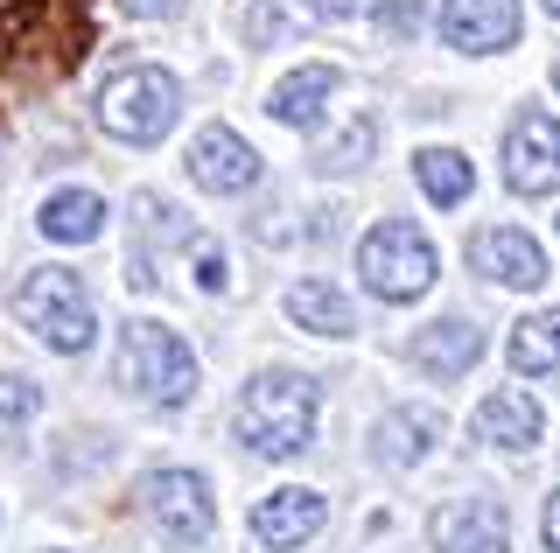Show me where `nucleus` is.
Masks as SVG:
<instances>
[{
	"label": "nucleus",
	"mask_w": 560,
	"mask_h": 553,
	"mask_svg": "<svg viewBox=\"0 0 560 553\" xmlns=\"http://www.w3.org/2000/svg\"><path fill=\"white\" fill-rule=\"evenodd\" d=\"M315 413H323V386L302 372H259L253 386L238 392V442L253 448L259 462H288L315 442Z\"/></svg>",
	"instance_id": "f257e3e1"
},
{
	"label": "nucleus",
	"mask_w": 560,
	"mask_h": 553,
	"mask_svg": "<svg viewBox=\"0 0 560 553\" xmlns=\"http://www.w3.org/2000/svg\"><path fill=\"white\" fill-rule=\"evenodd\" d=\"M119 392H133L140 407H183L197 392V357L168 322H127L119 330V357H113Z\"/></svg>",
	"instance_id": "f03ea898"
},
{
	"label": "nucleus",
	"mask_w": 560,
	"mask_h": 553,
	"mask_svg": "<svg viewBox=\"0 0 560 553\" xmlns=\"http://www.w3.org/2000/svg\"><path fill=\"white\" fill-rule=\"evenodd\" d=\"M14 316L63 357L92 351V337H98V308H92V295H84V281L70 267H28L22 287H14Z\"/></svg>",
	"instance_id": "7ed1b4c3"
},
{
	"label": "nucleus",
	"mask_w": 560,
	"mask_h": 553,
	"mask_svg": "<svg viewBox=\"0 0 560 553\" xmlns=\"http://www.w3.org/2000/svg\"><path fill=\"white\" fill-rule=\"evenodd\" d=\"M175 119H183V84L168 71H154V63H133V71H119L98 92V127L127 148H154Z\"/></svg>",
	"instance_id": "20e7f679"
},
{
	"label": "nucleus",
	"mask_w": 560,
	"mask_h": 553,
	"mask_svg": "<svg viewBox=\"0 0 560 553\" xmlns=\"http://www.w3.org/2000/svg\"><path fill=\"white\" fill-rule=\"evenodd\" d=\"M358 281L378 302H420L434 287V246L428 232H413L407 217H378L358 238Z\"/></svg>",
	"instance_id": "39448f33"
},
{
	"label": "nucleus",
	"mask_w": 560,
	"mask_h": 553,
	"mask_svg": "<svg viewBox=\"0 0 560 553\" xmlns=\"http://www.w3.org/2000/svg\"><path fill=\"white\" fill-rule=\"evenodd\" d=\"M140 511L162 526L168 546H203L210 526H218L210 483L197 470H148V476H140Z\"/></svg>",
	"instance_id": "423d86ee"
},
{
	"label": "nucleus",
	"mask_w": 560,
	"mask_h": 553,
	"mask_svg": "<svg viewBox=\"0 0 560 553\" xmlns=\"http://www.w3.org/2000/svg\"><path fill=\"white\" fill-rule=\"evenodd\" d=\"M504 183L518 197H547L560 189V119L553 113H518L504 133Z\"/></svg>",
	"instance_id": "0eeeda50"
},
{
	"label": "nucleus",
	"mask_w": 560,
	"mask_h": 553,
	"mask_svg": "<svg viewBox=\"0 0 560 553\" xmlns=\"http://www.w3.org/2000/svg\"><path fill=\"white\" fill-rule=\"evenodd\" d=\"M428 546L434 553H512V518L498 497H448L428 518Z\"/></svg>",
	"instance_id": "6e6552de"
},
{
	"label": "nucleus",
	"mask_w": 560,
	"mask_h": 553,
	"mask_svg": "<svg viewBox=\"0 0 560 553\" xmlns=\"http://www.w3.org/2000/svg\"><path fill=\"white\" fill-rule=\"evenodd\" d=\"M189 183L210 189V197H245L259 183V154L253 141H238L232 127H203L189 141Z\"/></svg>",
	"instance_id": "1a4fd4ad"
},
{
	"label": "nucleus",
	"mask_w": 560,
	"mask_h": 553,
	"mask_svg": "<svg viewBox=\"0 0 560 553\" xmlns=\"http://www.w3.org/2000/svg\"><path fill=\"white\" fill-rule=\"evenodd\" d=\"M323 518H329V497L308 491V483H288V491H273V497L253 505V540L273 546V553H294L323 532Z\"/></svg>",
	"instance_id": "9d476101"
},
{
	"label": "nucleus",
	"mask_w": 560,
	"mask_h": 553,
	"mask_svg": "<svg viewBox=\"0 0 560 553\" xmlns=\"http://www.w3.org/2000/svg\"><path fill=\"white\" fill-rule=\"evenodd\" d=\"M469 267L498 287H539L547 281V252H539V238L518 232V224H490V232L469 238Z\"/></svg>",
	"instance_id": "9b49d317"
},
{
	"label": "nucleus",
	"mask_w": 560,
	"mask_h": 553,
	"mask_svg": "<svg viewBox=\"0 0 560 553\" xmlns=\"http://www.w3.org/2000/svg\"><path fill=\"white\" fill-rule=\"evenodd\" d=\"M442 43L469 57H498L518 43V0H442Z\"/></svg>",
	"instance_id": "f8f14e48"
},
{
	"label": "nucleus",
	"mask_w": 560,
	"mask_h": 553,
	"mask_svg": "<svg viewBox=\"0 0 560 553\" xmlns=\"http://www.w3.org/2000/svg\"><path fill=\"white\" fill-rule=\"evenodd\" d=\"M483 357V330L469 316H442V322H428V330L413 337V372H428V378H469V365Z\"/></svg>",
	"instance_id": "ddd939ff"
},
{
	"label": "nucleus",
	"mask_w": 560,
	"mask_h": 553,
	"mask_svg": "<svg viewBox=\"0 0 560 553\" xmlns=\"http://www.w3.org/2000/svg\"><path fill=\"white\" fill-rule=\"evenodd\" d=\"M477 442L490 448H539V435H547V413H539V400L525 386H504V392H490V400L477 407Z\"/></svg>",
	"instance_id": "4468645a"
},
{
	"label": "nucleus",
	"mask_w": 560,
	"mask_h": 553,
	"mask_svg": "<svg viewBox=\"0 0 560 553\" xmlns=\"http://www.w3.org/2000/svg\"><path fill=\"white\" fill-rule=\"evenodd\" d=\"M434 442H442V413L434 407H393L372 435V456L385 470H413V462H428Z\"/></svg>",
	"instance_id": "2eb2a0df"
},
{
	"label": "nucleus",
	"mask_w": 560,
	"mask_h": 553,
	"mask_svg": "<svg viewBox=\"0 0 560 553\" xmlns=\"http://www.w3.org/2000/svg\"><path fill=\"white\" fill-rule=\"evenodd\" d=\"M337 63H302V71H294V78H280L273 84V98H267V113L280 119V127H315V119H323V98L329 92H337Z\"/></svg>",
	"instance_id": "dca6fc26"
},
{
	"label": "nucleus",
	"mask_w": 560,
	"mask_h": 553,
	"mask_svg": "<svg viewBox=\"0 0 560 553\" xmlns=\"http://www.w3.org/2000/svg\"><path fill=\"white\" fill-rule=\"evenodd\" d=\"M35 232H43L49 246H92V238L105 232V203L92 197V189H57V197L35 211Z\"/></svg>",
	"instance_id": "f3484780"
},
{
	"label": "nucleus",
	"mask_w": 560,
	"mask_h": 553,
	"mask_svg": "<svg viewBox=\"0 0 560 553\" xmlns=\"http://www.w3.org/2000/svg\"><path fill=\"white\" fill-rule=\"evenodd\" d=\"M288 316L302 322V330H315V337H350V330H358V308H350L329 281H302V287H288Z\"/></svg>",
	"instance_id": "a211bd4d"
},
{
	"label": "nucleus",
	"mask_w": 560,
	"mask_h": 553,
	"mask_svg": "<svg viewBox=\"0 0 560 553\" xmlns=\"http://www.w3.org/2000/svg\"><path fill=\"white\" fill-rule=\"evenodd\" d=\"M413 183L428 189V203H463L469 189H477V168H469V154H455V148H420L413 154Z\"/></svg>",
	"instance_id": "6ab92c4d"
},
{
	"label": "nucleus",
	"mask_w": 560,
	"mask_h": 553,
	"mask_svg": "<svg viewBox=\"0 0 560 553\" xmlns=\"http://www.w3.org/2000/svg\"><path fill=\"white\" fill-rule=\"evenodd\" d=\"M512 372H525V378L560 372V308H547V316H525L518 330H512Z\"/></svg>",
	"instance_id": "aec40b11"
},
{
	"label": "nucleus",
	"mask_w": 560,
	"mask_h": 553,
	"mask_svg": "<svg viewBox=\"0 0 560 553\" xmlns=\"http://www.w3.org/2000/svg\"><path fill=\"white\" fill-rule=\"evenodd\" d=\"M372 148H378V119H350L337 141L315 154V168H323V176H350V168L372 162Z\"/></svg>",
	"instance_id": "412c9836"
},
{
	"label": "nucleus",
	"mask_w": 560,
	"mask_h": 553,
	"mask_svg": "<svg viewBox=\"0 0 560 553\" xmlns=\"http://www.w3.org/2000/svg\"><path fill=\"white\" fill-rule=\"evenodd\" d=\"M35 407H43L35 378H22V372H0V421H28Z\"/></svg>",
	"instance_id": "4be33fe9"
},
{
	"label": "nucleus",
	"mask_w": 560,
	"mask_h": 553,
	"mask_svg": "<svg viewBox=\"0 0 560 553\" xmlns=\"http://www.w3.org/2000/svg\"><path fill=\"white\" fill-rule=\"evenodd\" d=\"M197 287L203 295H224V287H232V267H224L218 246H197Z\"/></svg>",
	"instance_id": "5701e85b"
},
{
	"label": "nucleus",
	"mask_w": 560,
	"mask_h": 553,
	"mask_svg": "<svg viewBox=\"0 0 560 553\" xmlns=\"http://www.w3.org/2000/svg\"><path fill=\"white\" fill-rule=\"evenodd\" d=\"M294 8H302L308 22H343V14H358L364 0H294Z\"/></svg>",
	"instance_id": "b1692460"
},
{
	"label": "nucleus",
	"mask_w": 560,
	"mask_h": 553,
	"mask_svg": "<svg viewBox=\"0 0 560 553\" xmlns=\"http://www.w3.org/2000/svg\"><path fill=\"white\" fill-rule=\"evenodd\" d=\"M119 8H127L133 22H168V14H183V0H119Z\"/></svg>",
	"instance_id": "393cba45"
},
{
	"label": "nucleus",
	"mask_w": 560,
	"mask_h": 553,
	"mask_svg": "<svg viewBox=\"0 0 560 553\" xmlns=\"http://www.w3.org/2000/svg\"><path fill=\"white\" fill-rule=\"evenodd\" d=\"M539 532H547V546L560 553V491L547 497V518H539Z\"/></svg>",
	"instance_id": "a878e982"
},
{
	"label": "nucleus",
	"mask_w": 560,
	"mask_h": 553,
	"mask_svg": "<svg viewBox=\"0 0 560 553\" xmlns=\"http://www.w3.org/2000/svg\"><path fill=\"white\" fill-rule=\"evenodd\" d=\"M547 14H560V0H547Z\"/></svg>",
	"instance_id": "bb28decb"
},
{
	"label": "nucleus",
	"mask_w": 560,
	"mask_h": 553,
	"mask_svg": "<svg viewBox=\"0 0 560 553\" xmlns=\"http://www.w3.org/2000/svg\"><path fill=\"white\" fill-rule=\"evenodd\" d=\"M553 84H560V63H553Z\"/></svg>",
	"instance_id": "cd10ccee"
}]
</instances>
